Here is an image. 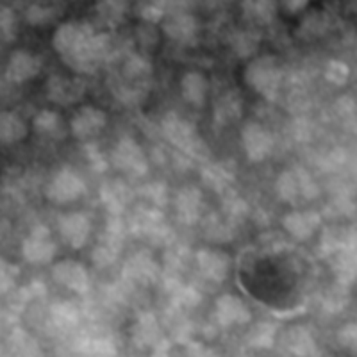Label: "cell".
Here are the masks:
<instances>
[{
  "label": "cell",
  "instance_id": "obj_19",
  "mask_svg": "<svg viewBox=\"0 0 357 357\" xmlns=\"http://www.w3.org/2000/svg\"><path fill=\"white\" fill-rule=\"evenodd\" d=\"M277 191L284 200H295L298 195V178L293 175V172H286L280 175L279 183H277Z\"/></svg>",
  "mask_w": 357,
  "mask_h": 357
},
{
  "label": "cell",
  "instance_id": "obj_20",
  "mask_svg": "<svg viewBox=\"0 0 357 357\" xmlns=\"http://www.w3.org/2000/svg\"><path fill=\"white\" fill-rule=\"evenodd\" d=\"M54 17V9L52 8H41V6H33V8H29L27 11V20L31 24H47L50 18Z\"/></svg>",
  "mask_w": 357,
  "mask_h": 357
},
{
  "label": "cell",
  "instance_id": "obj_16",
  "mask_svg": "<svg viewBox=\"0 0 357 357\" xmlns=\"http://www.w3.org/2000/svg\"><path fill=\"white\" fill-rule=\"evenodd\" d=\"M178 216L186 223H193L199 218L200 193L197 190H184L177 197Z\"/></svg>",
  "mask_w": 357,
  "mask_h": 357
},
{
  "label": "cell",
  "instance_id": "obj_9",
  "mask_svg": "<svg viewBox=\"0 0 357 357\" xmlns=\"http://www.w3.org/2000/svg\"><path fill=\"white\" fill-rule=\"evenodd\" d=\"M41 61L27 50H15L9 57L8 70H6V77L13 82H24L33 79L34 75L40 73Z\"/></svg>",
  "mask_w": 357,
  "mask_h": 357
},
{
  "label": "cell",
  "instance_id": "obj_22",
  "mask_svg": "<svg viewBox=\"0 0 357 357\" xmlns=\"http://www.w3.org/2000/svg\"><path fill=\"white\" fill-rule=\"evenodd\" d=\"M347 75H349V68H347L345 63H341V61L331 63L329 70H327V77H329L331 81L343 84V82L347 81Z\"/></svg>",
  "mask_w": 357,
  "mask_h": 357
},
{
  "label": "cell",
  "instance_id": "obj_14",
  "mask_svg": "<svg viewBox=\"0 0 357 357\" xmlns=\"http://www.w3.org/2000/svg\"><path fill=\"white\" fill-rule=\"evenodd\" d=\"M25 136H27V129H25L22 118H18L15 113L4 111L2 118H0V139H2V143L9 145V143H15L18 139H24Z\"/></svg>",
  "mask_w": 357,
  "mask_h": 357
},
{
  "label": "cell",
  "instance_id": "obj_5",
  "mask_svg": "<svg viewBox=\"0 0 357 357\" xmlns=\"http://www.w3.org/2000/svg\"><path fill=\"white\" fill-rule=\"evenodd\" d=\"M113 161L118 168L129 174L142 175L146 172V161L142 149L134 139L123 138L113 152Z\"/></svg>",
  "mask_w": 357,
  "mask_h": 357
},
{
  "label": "cell",
  "instance_id": "obj_4",
  "mask_svg": "<svg viewBox=\"0 0 357 357\" xmlns=\"http://www.w3.org/2000/svg\"><path fill=\"white\" fill-rule=\"evenodd\" d=\"M243 145L250 161H263L273 149V136L259 123H247L243 129Z\"/></svg>",
  "mask_w": 357,
  "mask_h": 357
},
{
  "label": "cell",
  "instance_id": "obj_3",
  "mask_svg": "<svg viewBox=\"0 0 357 357\" xmlns=\"http://www.w3.org/2000/svg\"><path fill=\"white\" fill-rule=\"evenodd\" d=\"M82 191H84V183L81 181V177H77L70 168H63V170L52 178L47 195H49V199L54 200V202L66 204L75 200L77 197H81Z\"/></svg>",
  "mask_w": 357,
  "mask_h": 357
},
{
  "label": "cell",
  "instance_id": "obj_10",
  "mask_svg": "<svg viewBox=\"0 0 357 357\" xmlns=\"http://www.w3.org/2000/svg\"><path fill=\"white\" fill-rule=\"evenodd\" d=\"M52 272L59 284H65L73 291L84 293L88 289V273L77 261H61L54 266Z\"/></svg>",
  "mask_w": 357,
  "mask_h": 357
},
{
  "label": "cell",
  "instance_id": "obj_2",
  "mask_svg": "<svg viewBox=\"0 0 357 357\" xmlns=\"http://www.w3.org/2000/svg\"><path fill=\"white\" fill-rule=\"evenodd\" d=\"M247 79L257 91L272 98L279 88L280 75L272 57H261L248 66Z\"/></svg>",
  "mask_w": 357,
  "mask_h": 357
},
{
  "label": "cell",
  "instance_id": "obj_18",
  "mask_svg": "<svg viewBox=\"0 0 357 357\" xmlns=\"http://www.w3.org/2000/svg\"><path fill=\"white\" fill-rule=\"evenodd\" d=\"M34 129L43 136H52V138H61L63 126L61 118L57 116L52 111H41L36 118H34Z\"/></svg>",
  "mask_w": 357,
  "mask_h": 357
},
{
  "label": "cell",
  "instance_id": "obj_21",
  "mask_svg": "<svg viewBox=\"0 0 357 357\" xmlns=\"http://www.w3.org/2000/svg\"><path fill=\"white\" fill-rule=\"evenodd\" d=\"M2 33H4L6 40H13L17 34V20L13 15L11 9H2Z\"/></svg>",
  "mask_w": 357,
  "mask_h": 357
},
{
  "label": "cell",
  "instance_id": "obj_13",
  "mask_svg": "<svg viewBox=\"0 0 357 357\" xmlns=\"http://www.w3.org/2000/svg\"><path fill=\"white\" fill-rule=\"evenodd\" d=\"M218 318L223 325L245 324V321L250 320V312L247 311L240 298L225 295L218 301Z\"/></svg>",
  "mask_w": 357,
  "mask_h": 357
},
{
  "label": "cell",
  "instance_id": "obj_6",
  "mask_svg": "<svg viewBox=\"0 0 357 357\" xmlns=\"http://www.w3.org/2000/svg\"><path fill=\"white\" fill-rule=\"evenodd\" d=\"M84 82L79 81V79H68L63 77V75H52L49 79V98L54 104H59V106H72L84 93Z\"/></svg>",
  "mask_w": 357,
  "mask_h": 357
},
{
  "label": "cell",
  "instance_id": "obj_15",
  "mask_svg": "<svg viewBox=\"0 0 357 357\" xmlns=\"http://www.w3.org/2000/svg\"><path fill=\"white\" fill-rule=\"evenodd\" d=\"M200 270L204 275L211 277L213 280H223L227 273V257L213 254V252H200L199 254Z\"/></svg>",
  "mask_w": 357,
  "mask_h": 357
},
{
  "label": "cell",
  "instance_id": "obj_11",
  "mask_svg": "<svg viewBox=\"0 0 357 357\" xmlns=\"http://www.w3.org/2000/svg\"><path fill=\"white\" fill-rule=\"evenodd\" d=\"M59 231H61L63 240L73 248H81L86 243L89 234V222L81 213H72V215L63 216L59 222Z\"/></svg>",
  "mask_w": 357,
  "mask_h": 357
},
{
  "label": "cell",
  "instance_id": "obj_8",
  "mask_svg": "<svg viewBox=\"0 0 357 357\" xmlns=\"http://www.w3.org/2000/svg\"><path fill=\"white\" fill-rule=\"evenodd\" d=\"M107 123V114L102 109L97 107L84 106L75 113V116L72 118V132L77 136V138H88L91 134H97L98 130L104 129Z\"/></svg>",
  "mask_w": 357,
  "mask_h": 357
},
{
  "label": "cell",
  "instance_id": "obj_12",
  "mask_svg": "<svg viewBox=\"0 0 357 357\" xmlns=\"http://www.w3.org/2000/svg\"><path fill=\"white\" fill-rule=\"evenodd\" d=\"M181 89H183V97L186 98L190 104L197 107H202L206 104L207 89H209V82H207L206 75L199 72L186 73L181 81Z\"/></svg>",
  "mask_w": 357,
  "mask_h": 357
},
{
  "label": "cell",
  "instance_id": "obj_1",
  "mask_svg": "<svg viewBox=\"0 0 357 357\" xmlns=\"http://www.w3.org/2000/svg\"><path fill=\"white\" fill-rule=\"evenodd\" d=\"M54 49L73 70L91 72L104 52V38L84 24H65L54 34Z\"/></svg>",
  "mask_w": 357,
  "mask_h": 357
},
{
  "label": "cell",
  "instance_id": "obj_17",
  "mask_svg": "<svg viewBox=\"0 0 357 357\" xmlns=\"http://www.w3.org/2000/svg\"><path fill=\"white\" fill-rule=\"evenodd\" d=\"M284 225L296 238H309L318 225V216L314 213H293L284 220Z\"/></svg>",
  "mask_w": 357,
  "mask_h": 357
},
{
  "label": "cell",
  "instance_id": "obj_7",
  "mask_svg": "<svg viewBox=\"0 0 357 357\" xmlns=\"http://www.w3.org/2000/svg\"><path fill=\"white\" fill-rule=\"evenodd\" d=\"M56 247L50 240L49 231L45 227H36L31 236L24 240V256L25 259L34 264H45L52 259Z\"/></svg>",
  "mask_w": 357,
  "mask_h": 357
}]
</instances>
